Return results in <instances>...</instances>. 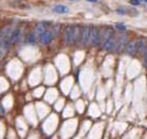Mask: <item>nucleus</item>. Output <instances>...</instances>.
Instances as JSON below:
<instances>
[{"label":"nucleus","instance_id":"f257e3e1","mask_svg":"<svg viewBox=\"0 0 147 139\" xmlns=\"http://www.w3.org/2000/svg\"><path fill=\"white\" fill-rule=\"evenodd\" d=\"M113 35V31L109 27H104L102 30H100V39H98V45L103 48L104 44Z\"/></svg>","mask_w":147,"mask_h":139},{"label":"nucleus","instance_id":"f03ea898","mask_svg":"<svg viewBox=\"0 0 147 139\" xmlns=\"http://www.w3.org/2000/svg\"><path fill=\"white\" fill-rule=\"evenodd\" d=\"M98 39H100V29L97 27H95V26H92L90 28L88 45H90V46H96V45H98Z\"/></svg>","mask_w":147,"mask_h":139},{"label":"nucleus","instance_id":"7ed1b4c3","mask_svg":"<svg viewBox=\"0 0 147 139\" xmlns=\"http://www.w3.org/2000/svg\"><path fill=\"white\" fill-rule=\"evenodd\" d=\"M89 33H90V27L87 24H84L80 27V41L84 46L88 45V39H89Z\"/></svg>","mask_w":147,"mask_h":139},{"label":"nucleus","instance_id":"20e7f679","mask_svg":"<svg viewBox=\"0 0 147 139\" xmlns=\"http://www.w3.org/2000/svg\"><path fill=\"white\" fill-rule=\"evenodd\" d=\"M73 39V27L70 24H67L64 29V41L66 45L72 44Z\"/></svg>","mask_w":147,"mask_h":139},{"label":"nucleus","instance_id":"39448f33","mask_svg":"<svg viewBox=\"0 0 147 139\" xmlns=\"http://www.w3.org/2000/svg\"><path fill=\"white\" fill-rule=\"evenodd\" d=\"M20 34H21V31H20V28H13V30L11 31V33L9 34L7 41H9V44L12 45L14 43H16L20 37Z\"/></svg>","mask_w":147,"mask_h":139},{"label":"nucleus","instance_id":"423d86ee","mask_svg":"<svg viewBox=\"0 0 147 139\" xmlns=\"http://www.w3.org/2000/svg\"><path fill=\"white\" fill-rule=\"evenodd\" d=\"M38 36H39V41L42 45L50 44L51 41H52V39H53V37H54L53 34H52V32H51L50 30H46L45 32H42L41 34H39Z\"/></svg>","mask_w":147,"mask_h":139},{"label":"nucleus","instance_id":"0eeeda50","mask_svg":"<svg viewBox=\"0 0 147 139\" xmlns=\"http://www.w3.org/2000/svg\"><path fill=\"white\" fill-rule=\"evenodd\" d=\"M48 22L46 21H40V22H37L35 26H34V29H33V33L35 35H39L41 34L42 32H45L46 30H48Z\"/></svg>","mask_w":147,"mask_h":139},{"label":"nucleus","instance_id":"6e6552de","mask_svg":"<svg viewBox=\"0 0 147 139\" xmlns=\"http://www.w3.org/2000/svg\"><path fill=\"white\" fill-rule=\"evenodd\" d=\"M125 52L128 55H134L137 52V41H129L127 43V45H125Z\"/></svg>","mask_w":147,"mask_h":139},{"label":"nucleus","instance_id":"1a4fd4ad","mask_svg":"<svg viewBox=\"0 0 147 139\" xmlns=\"http://www.w3.org/2000/svg\"><path fill=\"white\" fill-rule=\"evenodd\" d=\"M127 35H122L117 41H115V46H114V50L120 51L121 49H123L125 47V45L127 43Z\"/></svg>","mask_w":147,"mask_h":139},{"label":"nucleus","instance_id":"9d476101","mask_svg":"<svg viewBox=\"0 0 147 139\" xmlns=\"http://www.w3.org/2000/svg\"><path fill=\"white\" fill-rule=\"evenodd\" d=\"M10 5L16 7V9H20V10H28V9H30V5L26 3V2H24V1H21V0H13V1L10 2Z\"/></svg>","mask_w":147,"mask_h":139},{"label":"nucleus","instance_id":"9b49d317","mask_svg":"<svg viewBox=\"0 0 147 139\" xmlns=\"http://www.w3.org/2000/svg\"><path fill=\"white\" fill-rule=\"evenodd\" d=\"M13 30V27L11 24H7L2 28V30L0 31V41H3V39H7L9 34L11 33V31Z\"/></svg>","mask_w":147,"mask_h":139},{"label":"nucleus","instance_id":"f8f14e48","mask_svg":"<svg viewBox=\"0 0 147 139\" xmlns=\"http://www.w3.org/2000/svg\"><path fill=\"white\" fill-rule=\"evenodd\" d=\"M114 46H115V38L114 36L112 35L109 39H108L103 46V49L106 51H111V50H114Z\"/></svg>","mask_w":147,"mask_h":139},{"label":"nucleus","instance_id":"ddd939ff","mask_svg":"<svg viewBox=\"0 0 147 139\" xmlns=\"http://www.w3.org/2000/svg\"><path fill=\"white\" fill-rule=\"evenodd\" d=\"M53 12L57 14H67L69 13V7H66V5H63V4H56V5H54L53 7Z\"/></svg>","mask_w":147,"mask_h":139},{"label":"nucleus","instance_id":"4468645a","mask_svg":"<svg viewBox=\"0 0 147 139\" xmlns=\"http://www.w3.org/2000/svg\"><path fill=\"white\" fill-rule=\"evenodd\" d=\"M80 27L78 24H76V26L73 27V39H72V43H74V44L80 43Z\"/></svg>","mask_w":147,"mask_h":139},{"label":"nucleus","instance_id":"2eb2a0df","mask_svg":"<svg viewBox=\"0 0 147 139\" xmlns=\"http://www.w3.org/2000/svg\"><path fill=\"white\" fill-rule=\"evenodd\" d=\"M145 48H146V43H145V39H139L137 41V51L138 52H140V53H143L144 50H145Z\"/></svg>","mask_w":147,"mask_h":139},{"label":"nucleus","instance_id":"dca6fc26","mask_svg":"<svg viewBox=\"0 0 147 139\" xmlns=\"http://www.w3.org/2000/svg\"><path fill=\"white\" fill-rule=\"evenodd\" d=\"M26 41H27L28 44L34 45L35 43H36V35H35L33 32H31V33H28L27 37H26Z\"/></svg>","mask_w":147,"mask_h":139},{"label":"nucleus","instance_id":"f3484780","mask_svg":"<svg viewBox=\"0 0 147 139\" xmlns=\"http://www.w3.org/2000/svg\"><path fill=\"white\" fill-rule=\"evenodd\" d=\"M59 29H60V26L59 24H54L53 26V29H52V34H53V36H56L57 33L59 32Z\"/></svg>","mask_w":147,"mask_h":139},{"label":"nucleus","instance_id":"a211bd4d","mask_svg":"<svg viewBox=\"0 0 147 139\" xmlns=\"http://www.w3.org/2000/svg\"><path fill=\"white\" fill-rule=\"evenodd\" d=\"M115 28L120 31H126V29H127L126 26H124L123 24H115Z\"/></svg>","mask_w":147,"mask_h":139},{"label":"nucleus","instance_id":"6ab92c4d","mask_svg":"<svg viewBox=\"0 0 147 139\" xmlns=\"http://www.w3.org/2000/svg\"><path fill=\"white\" fill-rule=\"evenodd\" d=\"M130 3L132 4V5H134V7H137V5L140 4V1H139V0H130Z\"/></svg>","mask_w":147,"mask_h":139},{"label":"nucleus","instance_id":"aec40b11","mask_svg":"<svg viewBox=\"0 0 147 139\" xmlns=\"http://www.w3.org/2000/svg\"><path fill=\"white\" fill-rule=\"evenodd\" d=\"M144 60H145V63L147 64V48H145V50H144Z\"/></svg>","mask_w":147,"mask_h":139},{"label":"nucleus","instance_id":"412c9836","mask_svg":"<svg viewBox=\"0 0 147 139\" xmlns=\"http://www.w3.org/2000/svg\"><path fill=\"white\" fill-rule=\"evenodd\" d=\"M117 13H119V14H126V12H125V11H123L122 9H117Z\"/></svg>","mask_w":147,"mask_h":139},{"label":"nucleus","instance_id":"4be33fe9","mask_svg":"<svg viewBox=\"0 0 147 139\" xmlns=\"http://www.w3.org/2000/svg\"><path fill=\"white\" fill-rule=\"evenodd\" d=\"M87 1H89V2H96L97 0H87Z\"/></svg>","mask_w":147,"mask_h":139},{"label":"nucleus","instance_id":"5701e85b","mask_svg":"<svg viewBox=\"0 0 147 139\" xmlns=\"http://www.w3.org/2000/svg\"><path fill=\"white\" fill-rule=\"evenodd\" d=\"M144 1H145V2H147V0H144Z\"/></svg>","mask_w":147,"mask_h":139}]
</instances>
